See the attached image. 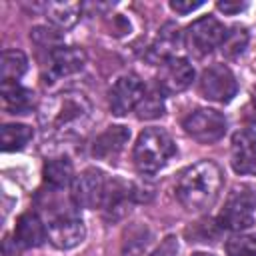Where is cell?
I'll return each mask as SVG.
<instances>
[{
	"label": "cell",
	"instance_id": "cell-27",
	"mask_svg": "<svg viewBox=\"0 0 256 256\" xmlns=\"http://www.w3.org/2000/svg\"><path fill=\"white\" fill-rule=\"evenodd\" d=\"M30 36H32V40H34L38 46H48L50 52L56 50V48H58L56 44L62 40V36H60V32H58L56 28H46V26H38V28H34Z\"/></svg>",
	"mask_w": 256,
	"mask_h": 256
},
{
	"label": "cell",
	"instance_id": "cell-21",
	"mask_svg": "<svg viewBox=\"0 0 256 256\" xmlns=\"http://www.w3.org/2000/svg\"><path fill=\"white\" fill-rule=\"evenodd\" d=\"M0 140H2V150L4 152H14L22 150L30 140H32V128L26 124H4L0 130Z\"/></svg>",
	"mask_w": 256,
	"mask_h": 256
},
{
	"label": "cell",
	"instance_id": "cell-10",
	"mask_svg": "<svg viewBox=\"0 0 256 256\" xmlns=\"http://www.w3.org/2000/svg\"><path fill=\"white\" fill-rule=\"evenodd\" d=\"M146 94V88L142 84V80L138 76H122L116 80V84L110 88V98H108V104H110V110L114 116H126L128 112L136 110L140 100L144 98Z\"/></svg>",
	"mask_w": 256,
	"mask_h": 256
},
{
	"label": "cell",
	"instance_id": "cell-13",
	"mask_svg": "<svg viewBox=\"0 0 256 256\" xmlns=\"http://www.w3.org/2000/svg\"><path fill=\"white\" fill-rule=\"evenodd\" d=\"M130 140V130L124 126H108L102 134L96 136L94 144H92V154L98 160L104 162H114L120 152L124 150V146Z\"/></svg>",
	"mask_w": 256,
	"mask_h": 256
},
{
	"label": "cell",
	"instance_id": "cell-25",
	"mask_svg": "<svg viewBox=\"0 0 256 256\" xmlns=\"http://www.w3.org/2000/svg\"><path fill=\"white\" fill-rule=\"evenodd\" d=\"M138 118L142 120H152V118H158L164 114V96L160 90H152V92H146L144 98L140 100L138 108Z\"/></svg>",
	"mask_w": 256,
	"mask_h": 256
},
{
	"label": "cell",
	"instance_id": "cell-19",
	"mask_svg": "<svg viewBox=\"0 0 256 256\" xmlns=\"http://www.w3.org/2000/svg\"><path fill=\"white\" fill-rule=\"evenodd\" d=\"M82 14V6L78 2H48L44 4V16L58 30L72 28Z\"/></svg>",
	"mask_w": 256,
	"mask_h": 256
},
{
	"label": "cell",
	"instance_id": "cell-23",
	"mask_svg": "<svg viewBox=\"0 0 256 256\" xmlns=\"http://www.w3.org/2000/svg\"><path fill=\"white\" fill-rule=\"evenodd\" d=\"M248 40H250V36H248V32H246V28L234 26V28L226 30L224 40H222V44H220V50H222V54H224L226 58H236V56H240V54L246 50Z\"/></svg>",
	"mask_w": 256,
	"mask_h": 256
},
{
	"label": "cell",
	"instance_id": "cell-20",
	"mask_svg": "<svg viewBox=\"0 0 256 256\" xmlns=\"http://www.w3.org/2000/svg\"><path fill=\"white\" fill-rule=\"evenodd\" d=\"M42 176L46 180V184L54 190H62L66 186H70L74 182V166L68 158H52L44 164L42 168Z\"/></svg>",
	"mask_w": 256,
	"mask_h": 256
},
{
	"label": "cell",
	"instance_id": "cell-5",
	"mask_svg": "<svg viewBox=\"0 0 256 256\" xmlns=\"http://www.w3.org/2000/svg\"><path fill=\"white\" fill-rule=\"evenodd\" d=\"M226 28L224 24L214 16H202L194 20L186 32H184V44L186 48L196 56H206L214 48H220L224 40Z\"/></svg>",
	"mask_w": 256,
	"mask_h": 256
},
{
	"label": "cell",
	"instance_id": "cell-26",
	"mask_svg": "<svg viewBox=\"0 0 256 256\" xmlns=\"http://www.w3.org/2000/svg\"><path fill=\"white\" fill-rule=\"evenodd\" d=\"M228 256H256V236L238 234L226 242Z\"/></svg>",
	"mask_w": 256,
	"mask_h": 256
},
{
	"label": "cell",
	"instance_id": "cell-15",
	"mask_svg": "<svg viewBox=\"0 0 256 256\" xmlns=\"http://www.w3.org/2000/svg\"><path fill=\"white\" fill-rule=\"evenodd\" d=\"M14 242L24 248H36L48 238V226L42 222V218L36 212H24L16 220L14 228Z\"/></svg>",
	"mask_w": 256,
	"mask_h": 256
},
{
	"label": "cell",
	"instance_id": "cell-4",
	"mask_svg": "<svg viewBox=\"0 0 256 256\" xmlns=\"http://www.w3.org/2000/svg\"><path fill=\"white\" fill-rule=\"evenodd\" d=\"M256 218V192L250 188L234 190L226 206L218 216V224L226 230H246L254 224Z\"/></svg>",
	"mask_w": 256,
	"mask_h": 256
},
{
	"label": "cell",
	"instance_id": "cell-31",
	"mask_svg": "<svg viewBox=\"0 0 256 256\" xmlns=\"http://www.w3.org/2000/svg\"><path fill=\"white\" fill-rule=\"evenodd\" d=\"M192 256H210V254H206V252H196V254H192Z\"/></svg>",
	"mask_w": 256,
	"mask_h": 256
},
{
	"label": "cell",
	"instance_id": "cell-3",
	"mask_svg": "<svg viewBox=\"0 0 256 256\" xmlns=\"http://www.w3.org/2000/svg\"><path fill=\"white\" fill-rule=\"evenodd\" d=\"M176 154L172 136L162 128H146L134 144V164L142 174H154Z\"/></svg>",
	"mask_w": 256,
	"mask_h": 256
},
{
	"label": "cell",
	"instance_id": "cell-2",
	"mask_svg": "<svg viewBox=\"0 0 256 256\" xmlns=\"http://www.w3.org/2000/svg\"><path fill=\"white\" fill-rule=\"evenodd\" d=\"M92 116L90 100L80 92H62L48 98L38 114V120L46 132L54 134H80Z\"/></svg>",
	"mask_w": 256,
	"mask_h": 256
},
{
	"label": "cell",
	"instance_id": "cell-24",
	"mask_svg": "<svg viewBox=\"0 0 256 256\" xmlns=\"http://www.w3.org/2000/svg\"><path fill=\"white\" fill-rule=\"evenodd\" d=\"M148 240H150L148 228L136 222L134 226H130V228L124 232V252L132 254V256H138V254H142V250L148 246Z\"/></svg>",
	"mask_w": 256,
	"mask_h": 256
},
{
	"label": "cell",
	"instance_id": "cell-11",
	"mask_svg": "<svg viewBox=\"0 0 256 256\" xmlns=\"http://www.w3.org/2000/svg\"><path fill=\"white\" fill-rule=\"evenodd\" d=\"M156 80H158V90L162 94H178L192 84L194 68L186 58L176 56L160 64Z\"/></svg>",
	"mask_w": 256,
	"mask_h": 256
},
{
	"label": "cell",
	"instance_id": "cell-12",
	"mask_svg": "<svg viewBox=\"0 0 256 256\" xmlns=\"http://www.w3.org/2000/svg\"><path fill=\"white\" fill-rule=\"evenodd\" d=\"M232 168L242 176H256V132L240 130L232 136Z\"/></svg>",
	"mask_w": 256,
	"mask_h": 256
},
{
	"label": "cell",
	"instance_id": "cell-1",
	"mask_svg": "<svg viewBox=\"0 0 256 256\" xmlns=\"http://www.w3.org/2000/svg\"><path fill=\"white\" fill-rule=\"evenodd\" d=\"M222 190V170L212 160H200L188 166L176 184V196L188 212L210 208Z\"/></svg>",
	"mask_w": 256,
	"mask_h": 256
},
{
	"label": "cell",
	"instance_id": "cell-17",
	"mask_svg": "<svg viewBox=\"0 0 256 256\" xmlns=\"http://www.w3.org/2000/svg\"><path fill=\"white\" fill-rule=\"evenodd\" d=\"M182 42H184V38H182L180 28L176 24H172V22L164 24L160 28L152 48H150V60L162 64V62H166L170 58H176V52L182 46Z\"/></svg>",
	"mask_w": 256,
	"mask_h": 256
},
{
	"label": "cell",
	"instance_id": "cell-8",
	"mask_svg": "<svg viewBox=\"0 0 256 256\" xmlns=\"http://www.w3.org/2000/svg\"><path fill=\"white\" fill-rule=\"evenodd\" d=\"M198 88H200V94L206 100L224 104V102H230L236 96L238 82H236V78H234V74L228 66L214 64V66H210L202 72Z\"/></svg>",
	"mask_w": 256,
	"mask_h": 256
},
{
	"label": "cell",
	"instance_id": "cell-16",
	"mask_svg": "<svg viewBox=\"0 0 256 256\" xmlns=\"http://www.w3.org/2000/svg\"><path fill=\"white\" fill-rule=\"evenodd\" d=\"M134 200H136V196H134V188L130 184H126L122 180H112L106 184V194H104L102 206H104V212L116 220L130 210L128 206Z\"/></svg>",
	"mask_w": 256,
	"mask_h": 256
},
{
	"label": "cell",
	"instance_id": "cell-30",
	"mask_svg": "<svg viewBox=\"0 0 256 256\" xmlns=\"http://www.w3.org/2000/svg\"><path fill=\"white\" fill-rule=\"evenodd\" d=\"M218 6V10L220 12H224V14H238V12H242L244 8H246V2H218L216 4Z\"/></svg>",
	"mask_w": 256,
	"mask_h": 256
},
{
	"label": "cell",
	"instance_id": "cell-29",
	"mask_svg": "<svg viewBox=\"0 0 256 256\" xmlns=\"http://www.w3.org/2000/svg\"><path fill=\"white\" fill-rule=\"evenodd\" d=\"M202 6V2H184V0H172L170 2V8L174 10V12H178V14H188V12H192V10H198Z\"/></svg>",
	"mask_w": 256,
	"mask_h": 256
},
{
	"label": "cell",
	"instance_id": "cell-9",
	"mask_svg": "<svg viewBox=\"0 0 256 256\" xmlns=\"http://www.w3.org/2000/svg\"><path fill=\"white\" fill-rule=\"evenodd\" d=\"M108 180L96 168H86L72 182V202L78 208H98L102 206Z\"/></svg>",
	"mask_w": 256,
	"mask_h": 256
},
{
	"label": "cell",
	"instance_id": "cell-28",
	"mask_svg": "<svg viewBox=\"0 0 256 256\" xmlns=\"http://www.w3.org/2000/svg\"><path fill=\"white\" fill-rule=\"evenodd\" d=\"M176 254H178V238L166 236L150 256H176Z\"/></svg>",
	"mask_w": 256,
	"mask_h": 256
},
{
	"label": "cell",
	"instance_id": "cell-22",
	"mask_svg": "<svg viewBox=\"0 0 256 256\" xmlns=\"http://www.w3.org/2000/svg\"><path fill=\"white\" fill-rule=\"evenodd\" d=\"M28 70V58L22 50H4L2 54V82H16Z\"/></svg>",
	"mask_w": 256,
	"mask_h": 256
},
{
	"label": "cell",
	"instance_id": "cell-14",
	"mask_svg": "<svg viewBox=\"0 0 256 256\" xmlns=\"http://www.w3.org/2000/svg\"><path fill=\"white\" fill-rule=\"evenodd\" d=\"M86 64V52L78 46H58L50 52V76L64 78L76 74Z\"/></svg>",
	"mask_w": 256,
	"mask_h": 256
},
{
	"label": "cell",
	"instance_id": "cell-18",
	"mask_svg": "<svg viewBox=\"0 0 256 256\" xmlns=\"http://www.w3.org/2000/svg\"><path fill=\"white\" fill-rule=\"evenodd\" d=\"M2 104L10 114H26L34 108V92L16 82H2Z\"/></svg>",
	"mask_w": 256,
	"mask_h": 256
},
{
	"label": "cell",
	"instance_id": "cell-7",
	"mask_svg": "<svg viewBox=\"0 0 256 256\" xmlns=\"http://www.w3.org/2000/svg\"><path fill=\"white\" fill-rule=\"evenodd\" d=\"M48 240L52 246L60 248V250H70L76 248L84 236H86V226L82 222V218L72 210H62L54 216L48 218Z\"/></svg>",
	"mask_w": 256,
	"mask_h": 256
},
{
	"label": "cell",
	"instance_id": "cell-6",
	"mask_svg": "<svg viewBox=\"0 0 256 256\" xmlns=\"http://www.w3.org/2000/svg\"><path fill=\"white\" fill-rule=\"evenodd\" d=\"M182 128L196 142L212 144V142H218L224 136V132H226V118H224L222 112H218L214 108H198V110L190 112L184 118Z\"/></svg>",
	"mask_w": 256,
	"mask_h": 256
}]
</instances>
